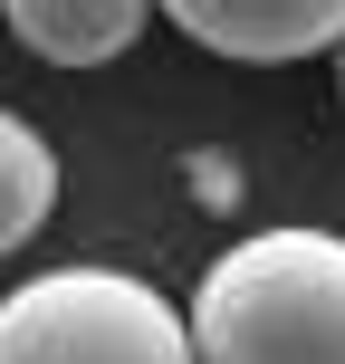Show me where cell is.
<instances>
[{
	"mask_svg": "<svg viewBox=\"0 0 345 364\" xmlns=\"http://www.w3.org/2000/svg\"><path fill=\"white\" fill-rule=\"evenodd\" d=\"M201 364H345V240L336 230H250L192 288Z\"/></svg>",
	"mask_w": 345,
	"mask_h": 364,
	"instance_id": "cell-1",
	"label": "cell"
},
{
	"mask_svg": "<svg viewBox=\"0 0 345 364\" xmlns=\"http://www.w3.org/2000/svg\"><path fill=\"white\" fill-rule=\"evenodd\" d=\"M0 364H201V346L134 269H38L0 297Z\"/></svg>",
	"mask_w": 345,
	"mask_h": 364,
	"instance_id": "cell-2",
	"label": "cell"
},
{
	"mask_svg": "<svg viewBox=\"0 0 345 364\" xmlns=\"http://www.w3.org/2000/svg\"><path fill=\"white\" fill-rule=\"evenodd\" d=\"M164 19L240 68H288V58L345 48V0H164Z\"/></svg>",
	"mask_w": 345,
	"mask_h": 364,
	"instance_id": "cell-3",
	"label": "cell"
},
{
	"mask_svg": "<svg viewBox=\"0 0 345 364\" xmlns=\"http://www.w3.org/2000/svg\"><path fill=\"white\" fill-rule=\"evenodd\" d=\"M0 10H10L29 58H48V68H106V58H125L144 38V19L164 0H0Z\"/></svg>",
	"mask_w": 345,
	"mask_h": 364,
	"instance_id": "cell-4",
	"label": "cell"
},
{
	"mask_svg": "<svg viewBox=\"0 0 345 364\" xmlns=\"http://www.w3.org/2000/svg\"><path fill=\"white\" fill-rule=\"evenodd\" d=\"M48 211H58V154H48V134L29 115L0 106V259L29 250L48 230Z\"/></svg>",
	"mask_w": 345,
	"mask_h": 364,
	"instance_id": "cell-5",
	"label": "cell"
},
{
	"mask_svg": "<svg viewBox=\"0 0 345 364\" xmlns=\"http://www.w3.org/2000/svg\"><path fill=\"white\" fill-rule=\"evenodd\" d=\"M192 182H201V201H211V211H221V201L240 192V173L221 164V154H192Z\"/></svg>",
	"mask_w": 345,
	"mask_h": 364,
	"instance_id": "cell-6",
	"label": "cell"
},
{
	"mask_svg": "<svg viewBox=\"0 0 345 364\" xmlns=\"http://www.w3.org/2000/svg\"><path fill=\"white\" fill-rule=\"evenodd\" d=\"M336 96H345V68H336Z\"/></svg>",
	"mask_w": 345,
	"mask_h": 364,
	"instance_id": "cell-7",
	"label": "cell"
}]
</instances>
